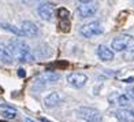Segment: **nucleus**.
<instances>
[{"instance_id": "obj_1", "label": "nucleus", "mask_w": 134, "mask_h": 122, "mask_svg": "<svg viewBox=\"0 0 134 122\" xmlns=\"http://www.w3.org/2000/svg\"><path fill=\"white\" fill-rule=\"evenodd\" d=\"M7 50L11 55L13 60L21 63H30L34 60V55L32 52V48H30L23 40L15 39L11 40L7 44Z\"/></svg>"}, {"instance_id": "obj_2", "label": "nucleus", "mask_w": 134, "mask_h": 122, "mask_svg": "<svg viewBox=\"0 0 134 122\" xmlns=\"http://www.w3.org/2000/svg\"><path fill=\"white\" fill-rule=\"evenodd\" d=\"M134 44V37L130 34H120L118 37H115L111 43L112 50L118 51V52H123L127 51L129 48Z\"/></svg>"}, {"instance_id": "obj_3", "label": "nucleus", "mask_w": 134, "mask_h": 122, "mask_svg": "<svg viewBox=\"0 0 134 122\" xmlns=\"http://www.w3.org/2000/svg\"><path fill=\"white\" fill-rule=\"evenodd\" d=\"M75 113L85 122H99L101 119L100 111H97L96 108H92V107H80Z\"/></svg>"}, {"instance_id": "obj_4", "label": "nucleus", "mask_w": 134, "mask_h": 122, "mask_svg": "<svg viewBox=\"0 0 134 122\" xmlns=\"http://www.w3.org/2000/svg\"><path fill=\"white\" fill-rule=\"evenodd\" d=\"M80 33L83 36V37H86V39H92V37H94V36L101 34L103 29H101L99 22H89V23H86V25L81 26Z\"/></svg>"}, {"instance_id": "obj_5", "label": "nucleus", "mask_w": 134, "mask_h": 122, "mask_svg": "<svg viewBox=\"0 0 134 122\" xmlns=\"http://www.w3.org/2000/svg\"><path fill=\"white\" fill-rule=\"evenodd\" d=\"M78 14L81 15V18H88L93 17L97 11V4L94 2H82L78 4Z\"/></svg>"}, {"instance_id": "obj_6", "label": "nucleus", "mask_w": 134, "mask_h": 122, "mask_svg": "<svg viewBox=\"0 0 134 122\" xmlns=\"http://www.w3.org/2000/svg\"><path fill=\"white\" fill-rule=\"evenodd\" d=\"M67 82L74 88H82L88 82V77L82 73H70L67 76Z\"/></svg>"}, {"instance_id": "obj_7", "label": "nucleus", "mask_w": 134, "mask_h": 122, "mask_svg": "<svg viewBox=\"0 0 134 122\" xmlns=\"http://www.w3.org/2000/svg\"><path fill=\"white\" fill-rule=\"evenodd\" d=\"M112 115L119 122H134V111L129 108H118L112 111Z\"/></svg>"}, {"instance_id": "obj_8", "label": "nucleus", "mask_w": 134, "mask_h": 122, "mask_svg": "<svg viewBox=\"0 0 134 122\" xmlns=\"http://www.w3.org/2000/svg\"><path fill=\"white\" fill-rule=\"evenodd\" d=\"M37 11H38V15L44 21H51L53 17V13H55V7L52 3H41L38 6Z\"/></svg>"}, {"instance_id": "obj_9", "label": "nucleus", "mask_w": 134, "mask_h": 122, "mask_svg": "<svg viewBox=\"0 0 134 122\" xmlns=\"http://www.w3.org/2000/svg\"><path fill=\"white\" fill-rule=\"evenodd\" d=\"M19 30L22 32L23 36H27V37H33V36H37L38 33V26L36 25L32 21H23L21 23Z\"/></svg>"}, {"instance_id": "obj_10", "label": "nucleus", "mask_w": 134, "mask_h": 122, "mask_svg": "<svg viewBox=\"0 0 134 122\" xmlns=\"http://www.w3.org/2000/svg\"><path fill=\"white\" fill-rule=\"evenodd\" d=\"M59 78H60V76L56 74V73H45V74L40 76L37 80H36V87H44L47 84L56 82Z\"/></svg>"}, {"instance_id": "obj_11", "label": "nucleus", "mask_w": 134, "mask_h": 122, "mask_svg": "<svg viewBox=\"0 0 134 122\" xmlns=\"http://www.w3.org/2000/svg\"><path fill=\"white\" fill-rule=\"evenodd\" d=\"M97 56H99L103 62H109L114 59V52L111 48H108L105 45H100L97 48Z\"/></svg>"}, {"instance_id": "obj_12", "label": "nucleus", "mask_w": 134, "mask_h": 122, "mask_svg": "<svg viewBox=\"0 0 134 122\" xmlns=\"http://www.w3.org/2000/svg\"><path fill=\"white\" fill-rule=\"evenodd\" d=\"M60 100H62V96H60L59 92H51L44 99V104H45L47 108H52V107H55L56 104H59Z\"/></svg>"}, {"instance_id": "obj_13", "label": "nucleus", "mask_w": 134, "mask_h": 122, "mask_svg": "<svg viewBox=\"0 0 134 122\" xmlns=\"http://www.w3.org/2000/svg\"><path fill=\"white\" fill-rule=\"evenodd\" d=\"M0 62L5 63V65H11L14 62L10 52H8V50H7V45L3 44V43H0Z\"/></svg>"}, {"instance_id": "obj_14", "label": "nucleus", "mask_w": 134, "mask_h": 122, "mask_svg": "<svg viewBox=\"0 0 134 122\" xmlns=\"http://www.w3.org/2000/svg\"><path fill=\"white\" fill-rule=\"evenodd\" d=\"M0 115H2L3 118H5V119H14L15 117H16V111L14 108H11V107H7V108H4V110H2V113H0Z\"/></svg>"}, {"instance_id": "obj_15", "label": "nucleus", "mask_w": 134, "mask_h": 122, "mask_svg": "<svg viewBox=\"0 0 134 122\" xmlns=\"http://www.w3.org/2000/svg\"><path fill=\"white\" fill-rule=\"evenodd\" d=\"M0 26H3L4 29H7V30H10V32H13V33L16 34V36H23L22 32L19 30V28L13 26V25H10V23H0Z\"/></svg>"}, {"instance_id": "obj_16", "label": "nucleus", "mask_w": 134, "mask_h": 122, "mask_svg": "<svg viewBox=\"0 0 134 122\" xmlns=\"http://www.w3.org/2000/svg\"><path fill=\"white\" fill-rule=\"evenodd\" d=\"M129 103H130V99H129L126 95H120V96L118 97V104H119V106H127Z\"/></svg>"}, {"instance_id": "obj_17", "label": "nucleus", "mask_w": 134, "mask_h": 122, "mask_svg": "<svg viewBox=\"0 0 134 122\" xmlns=\"http://www.w3.org/2000/svg\"><path fill=\"white\" fill-rule=\"evenodd\" d=\"M126 92H127V97H129L130 100H134V87H129L126 89Z\"/></svg>"}, {"instance_id": "obj_18", "label": "nucleus", "mask_w": 134, "mask_h": 122, "mask_svg": "<svg viewBox=\"0 0 134 122\" xmlns=\"http://www.w3.org/2000/svg\"><path fill=\"white\" fill-rule=\"evenodd\" d=\"M59 15H60V18H62V19H66L67 17H69V11H67L66 8H59Z\"/></svg>"}, {"instance_id": "obj_19", "label": "nucleus", "mask_w": 134, "mask_h": 122, "mask_svg": "<svg viewBox=\"0 0 134 122\" xmlns=\"http://www.w3.org/2000/svg\"><path fill=\"white\" fill-rule=\"evenodd\" d=\"M18 76H19L21 78H23V77L26 76V73H25V70H23V69H18Z\"/></svg>"}, {"instance_id": "obj_20", "label": "nucleus", "mask_w": 134, "mask_h": 122, "mask_svg": "<svg viewBox=\"0 0 134 122\" xmlns=\"http://www.w3.org/2000/svg\"><path fill=\"white\" fill-rule=\"evenodd\" d=\"M129 51H130L131 54H134V44H133V45H131V47L129 48Z\"/></svg>"}, {"instance_id": "obj_21", "label": "nucleus", "mask_w": 134, "mask_h": 122, "mask_svg": "<svg viewBox=\"0 0 134 122\" xmlns=\"http://www.w3.org/2000/svg\"><path fill=\"white\" fill-rule=\"evenodd\" d=\"M25 122H34V121H33V119H30V118H26Z\"/></svg>"}]
</instances>
